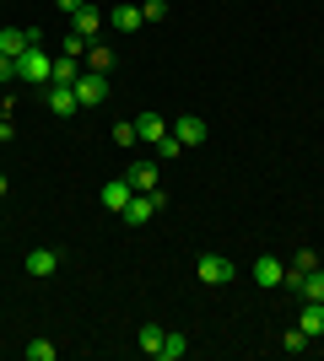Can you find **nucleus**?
Returning a JSON list of instances; mask_svg holds the SVG:
<instances>
[{
  "label": "nucleus",
  "instance_id": "nucleus-1",
  "mask_svg": "<svg viewBox=\"0 0 324 361\" xmlns=\"http://www.w3.org/2000/svg\"><path fill=\"white\" fill-rule=\"evenodd\" d=\"M16 81H32V87H49V81H54V54H44L38 44H32L28 54H16Z\"/></svg>",
  "mask_w": 324,
  "mask_h": 361
},
{
  "label": "nucleus",
  "instance_id": "nucleus-2",
  "mask_svg": "<svg viewBox=\"0 0 324 361\" xmlns=\"http://www.w3.org/2000/svg\"><path fill=\"white\" fill-rule=\"evenodd\" d=\"M162 205H168V195H162V189H152V195H136V200L119 211V221H124V226H146L157 211H162Z\"/></svg>",
  "mask_w": 324,
  "mask_h": 361
},
{
  "label": "nucleus",
  "instance_id": "nucleus-3",
  "mask_svg": "<svg viewBox=\"0 0 324 361\" xmlns=\"http://www.w3.org/2000/svg\"><path fill=\"white\" fill-rule=\"evenodd\" d=\"M195 275H200L205 286H232V281H238V264H232V259H222V254H200Z\"/></svg>",
  "mask_w": 324,
  "mask_h": 361
},
{
  "label": "nucleus",
  "instance_id": "nucleus-4",
  "mask_svg": "<svg viewBox=\"0 0 324 361\" xmlns=\"http://www.w3.org/2000/svg\"><path fill=\"white\" fill-rule=\"evenodd\" d=\"M76 103H81V108H97V103H108V75H103V71H87V75H76Z\"/></svg>",
  "mask_w": 324,
  "mask_h": 361
},
{
  "label": "nucleus",
  "instance_id": "nucleus-5",
  "mask_svg": "<svg viewBox=\"0 0 324 361\" xmlns=\"http://www.w3.org/2000/svg\"><path fill=\"white\" fill-rule=\"evenodd\" d=\"M248 275H254V286H260V291H276L281 275H287V264H281L276 254H260L254 264H248Z\"/></svg>",
  "mask_w": 324,
  "mask_h": 361
},
{
  "label": "nucleus",
  "instance_id": "nucleus-6",
  "mask_svg": "<svg viewBox=\"0 0 324 361\" xmlns=\"http://www.w3.org/2000/svg\"><path fill=\"white\" fill-rule=\"evenodd\" d=\"M60 248H32V254L28 259H22V264H28V275H32V281H49V275H54V270H60Z\"/></svg>",
  "mask_w": 324,
  "mask_h": 361
},
{
  "label": "nucleus",
  "instance_id": "nucleus-7",
  "mask_svg": "<svg viewBox=\"0 0 324 361\" xmlns=\"http://www.w3.org/2000/svg\"><path fill=\"white\" fill-rule=\"evenodd\" d=\"M157 173H162V167L146 157V162H130V173H124V178H130V189H136V195H152V189H162V183H157Z\"/></svg>",
  "mask_w": 324,
  "mask_h": 361
},
{
  "label": "nucleus",
  "instance_id": "nucleus-8",
  "mask_svg": "<svg viewBox=\"0 0 324 361\" xmlns=\"http://www.w3.org/2000/svg\"><path fill=\"white\" fill-rule=\"evenodd\" d=\"M32 44H38V38H32L28 27H0V54H6V60H16V54H28Z\"/></svg>",
  "mask_w": 324,
  "mask_h": 361
},
{
  "label": "nucleus",
  "instance_id": "nucleus-9",
  "mask_svg": "<svg viewBox=\"0 0 324 361\" xmlns=\"http://www.w3.org/2000/svg\"><path fill=\"white\" fill-rule=\"evenodd\" d=\"M71 32H81V38H92V44H97V32H103V11H97L92 0H87V6L71 16Z\"/></svg>",
  "mask_w": 324,
  "mask_h": 361
},
{
  "label": "nucleus",
  "instance_id": "nucleus-10",
  "mask_svg": "<svg viewBox=\"0 0 324 361\" xmlns=\"http://www.w3.org/2000/svg\"><path fill=\"white\" fill-rule=\"evenodd\" d=\"M44 103H49V114H60V119H71V114H76V87H49L44 92Z\"/></svg>",
  "mask_w": 324,
  "mask_h": 361
},
{
  "label": "nucleus",
  "instance_id": "nucleus-11",
  "mask_svg": "<svg viewBox=\"0 0 324 361\" xmlns=\"http://www.w3.org/2000/svg\"><path fill=\"white\" fill-rule=\"evenodd\" d=\"M168 130H173V124H162V114H140V119H136V140H140V146H157Z\"/></svg>",
  "mask_w": 324,
  "mask_h": 361
},
{
  "label": "nucleus",
  "instance_id": "nucleus-12",
  "mask_svg": "<svg viewBox=\"0 0 324 361\" xmlns=\"http://www.w3.org/2000/svg\"><path fill=\"white\" fill-rule=\"evenodd\" d=\"M97 200H103L108 211L119 216L124 205H130V200H136V189H130V178H114V183H103V195H97Z\"/></svg>",
  "mask_w": 324,
  "mask_h": 361
},
{
  "label": "nucleus",
  "instance_id": "nucleus-13",
  "mask_svg": "<svg viewBox=\"0 0 324 361\" xmlns=\"http://www.w3.org/2000/svg\"><path fill=\"white\" fill-rule=\"evenodd\" d=\"M173 135L184 140V146H200L205 140V119L200 114H184V119H173Z\"/></svg>",
  "mask_w": 324,
  "mask_h": 361
},
{
  "label": "nucleus",
  "instance_id": "nucleus-14",
  "mask_svg": "<svg viewBox=\"0 0 324 361\" xmlns=\"http://www.w3.org/2000/svg\"><path fill=\"white\" fill-rule=\"evenodd\" d=\"M297 329L308 334V340H319V334H324V302H303V313H297Z\"/></svg>",
  "mask_w": 324,
  "mask_h": 361
},
{
  "label": "nucleus",
  "instance_id": "nucleus-15",
  "mask_svg": "<svg viewBox=\"0 0 324 361\" xmlns=\"http://www.w3.org/2000/svg\"><path fill=\"white\" fill-rule=\"evenodd\" d=\"M162 334H168V329H162V324H140V334H136V345L140 350H146V356H162Z\"/></svg>",
  "mask_w": 324,
  "mask_h": 361
},
{
  "label": "nucleus",
  "instance_id": "nucleus-16",
  "mask_svg": "<svg viewBox=\"0 0 324 361\" xmlns=\"http://www.w3.org/2000/svg\"><path fill=\"white\" fill-rule=\"evenodd\" d=\"M297 297H303V302H324V264H319V270H308L303 281H297Z\"/></svg>",
  "mask_w": 324,
  "mask_h": 361
},
{
  "label": "nucleus",
  "instance_id": "nucleus-17",
  "mask_svg": "<svg viewBox=\"0 0 324 361\" xmlns=\"http://www.w3.org/2000/svg\"><path fill=\"white\" fill-rule=\"evenodd\" d=\"M179 356H189V334L168 329V334H162V356H157V361H179Z\"/></svg>",
  "mask_w": 324,
  "mask_h": 361
},
{
  "label": "nucleus",
  "instance_id": "nucleus-18",
  "mask_svg": "<svg viewBox=\"0 0 324 361\" xmlns=\"http://www.w3.org/2000/svg\"><path fill=\"white\" fill-rule=\"evenodd\" d=\"M108 22H114L119 32H136V27H146V16H140V6H119V11L108 16Z\"/></svg>",
  "mask_w": 324,
  "mask_h": 361
},
{
  "label": "nucleus",
  "instance_id": "nucleus-19",
  "mask_svg": "<svg viewBox=\"0 0 324 361\" xmlns=\"http://www.w3.org/2000/svg\"><path fill=\"white\" fill-rule=\"evenodd\" d=\"M49 87H76V60L71 54H54V81Z\"/></svg>",
  "mask_w": 324,
  "mask_h": 361
},
{
  "label": "nucleus",
  "instance_id": "nucleus-20",
  "mask_svg": "<svg viewBox=\"0 0 324 361\" xmlns=\"http://www.w3.org/2000/svg\"><path fill=\"white\" fill-rule=\"evenodd\" d=\"M87 71H114V49H108V44H92V49H87Z\"/></svg>",
  "mask_w": 324,
  "mask_h": 361
},
{
  "label": "nucleus",
  "instance_id": "nucleus-21",
  "mask_svg": "<svg viewBox=\"0 0 324 361\" xmlns=\"http://www.w3.org/2000/svg\"><path fill=\"white\" fill-rule=\"evenodd\" d=\"M152 151H157V157H162V162H173V157H184V151H189V146H184V140H179V135H173V130H168V135L157 140V146H152Z\"/></svg>",
  "mask_w": 324,
  "mask_h": 361
},
{
  "label": "nucleus",
  "instance_id": "nucleus-22",
  "mask_svg": "<svg viewBox=\"0 0 324 361\" xmlns=\"http://www.w3.org/2000/svg\"><path fill=\"white\" fill-rule=\"evenodd\" d=\"M92 49V38H81V32H65V44H60V54H71V60H81Z\"/></svg>",
  "mask_w": 324,
  "mask_h": 361
},
{
  "label": "nucleus",
  "instance_id": "nucleus-23",
  "mask_svg": "<svg viewBox=\"0 0 324 361\" xmlns=\"http://www.w3.org/2000/svg\"><path fill=\"white\" fill-rule=\"evenodd\" d=\"M287 270H297V275L319 270V254H313V248H297V254H292V264H287Z\"/></svg>",
  "mask_w": 324,
  "mask_h": 361
},
{
  "label": "nucleus",
  "instance_id": "nucleus-24",
  "mask_svg": "<svg viewBox=\"0 0 324 361\" xmlns=\"http://www.w3.org/2000/svg\"><path fill=\"white\" fill-rule=\"evenodd\" d=\"M60 356V345H49V340H32L28 345V361H54Z\"/></svg>",
  "mask_w": 324,
  "mask_h": 361
},
{
  "label": "nucleus",
  "instance_id": "nucleus-25",
  "mask_svg": "<svg viewBox=\"0 0 324 361\" xmlns=\"http://www.w3.org/2000/svg\"><path fill=\"white\" fill-rule=\"evenodd\" d=\"M114 146H140V140H136V119H130V124H114Z\"/></svg>",
  "mask_w": 324,
  "mask_h": 361
},
{
  "label": "nucleus",
  "instance_id": "nucleus-26",
  "mask_svg": "<svg viewBox=\"0 0 324 361\" xmlns=\"http://www.w3.org/2000/svg\"><path fill=\"white\" fill-rule=\"evenodd\" d=\"M281 345L292 350V356H303V350H308V334H303V329H287V340H281Z\"/></svg>",
  "mask_w": 324,
  "mask_h": 361
},
{
  "label": "nucleus",
  "instance_id": "nucleus-27",
  "mask_svg": "<svg viewBox=\"0 0 324 361\" xmlns=\"http://www.w3.org/2000/svg\"><path fill=\"white\" fill-rule=\"evenodd\" d=\"M140 16H146V22H162V16H168V0H146V6H140Z\"/></svg>",
  "mask_w": 324,
  "mask_h": 361
},
{
  "label": "nucleus",
  "instance_id": "nucleus-28",
  "mask_svg": "<svg viewBox=\"0 0 324 361\" xmlns=\"http://www.w3.org/2000/svg\"><path fill=\"white\" fill-rule=\"evenodd\" d=\"M6 81H16V60H6V54H0V87H6Z\"/></svg>",
  "mask_w": 324,
  "mask_h": 361
},
{
  "label": "nucleus",
  "instance_id": "nucleus-29",
  "mask_svg": "<svg viewBox=\"0 0 324 361\" xmlns=\"http://www.w3.org/2000/svg\"><path fill=\"white\" fill-rule=\"evenodd\" d=\"M54 6H60V11H65V16H76V11H81V6H87V0H54Z\"/></svg>",
  "mask_w": 324,
  "mask_h": 361
},
{
  "label": "nucleus",
  "instance_id": "nucleus-30",
  "mask_svg": "<svg viewBox=\"0 0 324 361\" xmlns=\"http://www.w3.org/2000/svg\"><path fill=\"white\" fill-rule=\"evenodd\" d=\"M11 135H16V124H11V119H0V140H11Z\"/></svg>",
  "mask_w": 324,
  "mask_h": 361
},
{
  "label": "nucleus",
  "instance_id": "nucleus-31",
  "mask_svg": "<svg viewBox=\"0 0 324 361\" xmlns=\"http://www.w3.org/2000/svg\"><path fill=\"white\" fill-rule=\"evenodd\" d=\"M6 189H11V183H6V173H0V200H6Z\"/></svg>",
  "mask_w": 324,
  "mask_h": 361
}]
</instances>
